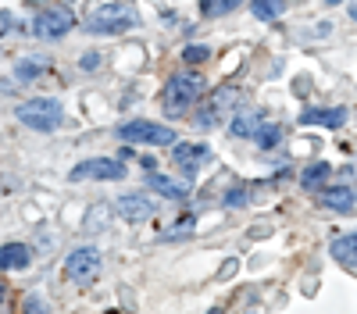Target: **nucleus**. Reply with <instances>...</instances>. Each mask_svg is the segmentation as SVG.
Wrapping results in <instances>:
<instances>
[{"mask_svg": "<svg viewBox=\"0 0 357 314\" xmlns=\"http://www.w3.org/2000/svg\"><path fill=\"white\" fill-rule=\"evenodd\" d=\"M136 22V15H132V8L129 4H107V8H100L93 18L86 22V29L89 33H126V29Z\"/></svg>", "mask_w": 357, "mask_h": 314, "instance_id": "5", "label": "nucleus"}, {"mask_svg": "<svg viewBox=\"0 0 357 314\" xmlns=\"http://www.w3.org/2000/svg\"><path fill=\"white\" fill-rule=\"evenodd\" d=\"M47 68H50V65L43 61V57H25V61H22L15 72H18V79H36V75L47 72Z\"/></svg>", "mask_w": 357, "mask_h": 314, "instance_id": "20", "label": "nucleus"}, {"mask_svg": "<svg viewBox=\"0 0 357 314\" xmlns=\"http://www.w3.org/2000/svg\"><path fill=\"white\" fill-rule=\"evenodd\" d=\"M350 15H354V22H357V4H354V11H350Z\"/></svg>", "mask_w": 357, "mask_h": 314, "instance_id": "29", "label": "nucleus"}, {"mask_svg": "<svg viewBox=\"0 0 357 314\" xmlns=\"http://www.w3.org/2000/svg\"><path fill=\"white\" fill-rule=\"evenodd\" d=\"M236 275V261H225V268L218 272V278H232Z\"/></svg>", "mask_w": 357, "mask_h": 314, "instance_id": "26", "label": "nucleus"}, {"mask_svg": "<svg viewBox=\"0 0 357 314\" xmlns=\"http://www.w3.org/2000/svg\"><path fill=\"white\" fill-rule=\"evenodd\" d=\"M321 204L329 207V211L347 214V211L354 207V189H350V186H329V189L321 193Z\"/></svg>", "mask_w": 357, "mask_h": 314, "instance_id": "11", "label": "nucleus"}, {"mask_svg": "<svg viewBox=\"0 0 357 314\" xmlns=\"http://www.w3.org/2000/svg\"><path fill=\"white\" fill-rule=\"evenodd\" d=\"M333 257L343 265V268H350V272H357V233H350V236H340L336 243H333Z\"/></svg>", "mask_w": 357, "mask_h": 314, "instance_id": "12", "label": "nucleus"}, {"mask_svg": "<svg viewBox=\"0 0 357 314\" xmlns=\"http://www.w3.org/2000/svg\"><path fill=\"white\" fill-rule=\"evenodd\" d=\"M301 122H304V125L321 122V125H329V129H343L347 111H343V107H333V111H304V114H301Z\"/></svg>", "mask_w": 357, "mask_h": 314, "instance_id": "14", "label": "nucleus"}, {"mask_svg": "<svg viewBox=\"0 0 357 314\" xmlns=\"http://www.w3.org/2000/svg\"><path fill=\"white\" fill-rule=\"evenodd\" d=\"M325 4H343V0H325Z\"/></svg>", "mask_w": 357, "mask_h": 314, "instance_id": "28", "label": "nucleus"}, {"mask_svg": "<svg viewBox=\"0 0 357 314\" xmlns=\"http://www.w3.org/2000/svg\"><path fill=\"white\" fill-rule=\"evenodd\" d=\"M22 307H25V311H47V300H40V297H25Z\"/></svg>", "mask_w": 357, "mask_h": 314, "instance_id": "25", "label": "nucleus"}, {"mask_svg": "<svg viewBox=\"0 0 357 314\" xmlns=\"http://www.w3.org/2000/svg\"><path fill=\"white\" fill-rule=\"evenodd\" d=\"M29 265V246L25 243H8V246H0V268L4 272H18Z\"/></svg>", "mask_w": 357, "mask_h": 314, "instance_id": "13", "label": "nucleus"}, {"mask_svg": "<svg viewBox=\"0 0 357 314\" xmlns=\"http://www.w3.org/2000/svg\"><path fill=\"white\" fill-rule=\"evenodd\" d=\"M118 214H122L126 221H146L154 214V204L146 196H139V193H129V196L118 200Z\"/></svg>", "mask_w": 357, "mask_h": 314, "instance_id": "10", "label": "nucleus"}, {"mask_svg": "<svg viewBox=\"0 0 357 314\" xmlns=\"http://www.w3.org/2000/svg\"><path fill=\"white\" fill-rule=\"evenodd\" d=\"M100 275V250L97 246H79L68 253L65 261V278L75 282V285H89Z\"/></svg>", "mask_w": 357, "mask_h": 314, "instance_id": "3", "label": "nucleus"}, {"mask_svg": "<svg viewBox=\"0 0 357 314\" xmlns=\"http://www.w3.org/2000/svg\"><path fill=\"white\" fill-rule=\"evenodd\" d=\"M151 186H154L165 200H186V193H190V186H178L175 179L161 175V171H151Z\"/></svg>", "mask_w": 357, "mask_h": 314, "instance_id": "15", "label": "nucleus"}, {"mask_svg": "<svg viewBox=\"0 0 357 314\" xmlns=\"http://www.w3.org/2000/svg\"><path fill=\"white\" fill-rule=\"evenodd\" d=\"M86 179H126V164L114 161V157H93V161H82L72 168V182H86Z\"/></svg>", "mask_w": 357, "mask_h": 314, "instance_id": "7", "label": "nucleus"}, {"mask_svg": "<svg viewBox=\"0 0 357 314\" xmlns=\"http://www.w3.org/2000/svg\"><path fill=\"white\" fill-rule=\"evenodd\" d=\"M257 129H261V114H236L232 118V136H257Z\"/></svg>", "mask_w": 357, "mask_h": 314, "instance_id": "17", "label": "nucleus"}, {"mask_svg": "<svg viewBox=\"0 0 357 314\" xmlns=\"http://www.w3.org/2000/svg\"><path fill=\"white\" fill-rule=\"evenodd\" d=\"M243 200H247V189H232V193L225 196V204H229V207H240Z\"/></svg>", "mask_w": 357, "mask_h": 314, "instance_id": "24", "label": "nucleus"}, {"mask_svg": "<svg viewBox=\"0 0 357 314\" xmlns=\"http://www.w3.org/2000/svg\"><path fill=\"white\" fill-rule=\"evenodd\" d=\"M232 8H240V0H200V15H207V18L229 15Z\"/></svg>", "mask_w": 357, "mask_h": 314, "instance_id": "19", "label": "nucleus"}, {"mask_svg": "<svg viewBox=\"0 0 357 314\" xmlns=\"http://www.w3.org/2000/svg\"><path fill=\"white\" fill-rule=\"evenodd\" d=\"M204 93V79L197 72H183V75H172L161 90V111L168 118H183V114L200 100Z\"/></svg>", "mask_w": 357, "mask_h": 314, "instance_id": "1", "label": "nucleus"}, {"mask_svg": "<svg viewBox=\"0 0 357 314\" xmlns=\"http://www.w3.org/2000/svg\"><path fill=\"white\" fill-rule=\"evenodd\" d=\"M8 29H11V15H8V11H0V36H4Z\"/></svg>", "mask_w": 357, "mask_h": 314, "instance_id": "27", "label": "nucleus"}, {"mask_svg": "<svg viewBox=\"0 0 357 314\" xmlns=\"http://www.w3.org/2000/svg\"><path fill=\"white\" fill-rule=\"evenodd\" d=\"M172 161H175V168L183 171L186 179H193L197 171L211 161V150L204 147V143H175V150H172Z\"/></svg>", "mask_w": 357, "mask_h": 314, "instance_id": "8", "label": "nucleus"}, {"mask_svg": "<svg viewBox=\"0 0 357 314\" xmlns=\"http://www.w3.org/2000/svg\"><path fill=\"white\" fill-rule=\"evenodd\" d=\"M250 11L261 18V22H272L286 11V0H250Z\"/></svg>", "mask_w": 357, "mask_h": 314, "instance_id": "16", "label": "nucleus"}, {"mask_svg": "<svg viewBox=\"0 0 357 314\" xmlns=\"http://www.w3.org/2000/svg\"><path fill=\"white\" fill-rule=\"evenodd\" d=\"M72 25H75L72 11H65V8H43L36 15V22H33V33L40 40H61Z\"/></svg>", "mask_w": 357, "mask_h": 314, "instance_id": "6", "label": "nucleus"}, {"mask_svg": "<svg viewBox=\"0 0 357 314\" xmlns=\"http://www.w3.org/2000/svg\"><path fill=\"white\" fill-rule=\"evenodd\" d=\"M207 57H211V47H200V43L183 50V61L186 65H200V61H207Z\"/></svg>", "mask_w": 357, "mask_h": 314, "instance_id": "22", "label": "nucleus"}, {"mask_svg": "<svg viewBox=\"0 0 357 314\" xmlns=\"http://www.w3.org/2000/svg\"><path fill=\"white\" fill-rule=\"evenodd\" d=\"M254 139L268 150V147H275V143L282 139V129H279V125H264V122H261V129H257V136H254Z\"/></svg>", "mask_w": 357, "mask_h": 314, "instance_id": "21", "label": "nucleus"}, {"mask_svg": "<svg viewBox=\"0 0 357 314\" xmlns=\"http://www.w3.org/2000/svg\"><path fill=\"white\" fill-rule=\"evenodd\" d=\"M118 136H122V143H151V147H168V143H175V132L158 125V122H126L122 129H118Z\"/></svg>", "mask_w": 357, "mask_h": 314, "instance_id": "4", "label": "nucleus"}, {"mask_svg": "<svg viewBox=\"0 0 357 314\" xmlns=\"http://www.w3.org/2000/svg\"><path fill=\"white\" fill-rule=\"evenodd\" d=\"M236 97H240V90H236V86H222V90L204 104V111L197 114V125H204V129H207V125H218L225 114L236 107Z\"/></svg>", "mask_w": 357, "mask_h": 314, "instance_id": "9", "label": "nucleus"}, {"mask_svg": "<svg viewBox=\"0 0 357 314\" xmlns=\"http://www.w3.org/2000/svg\"><path fill=\"white\" fill-rule=\"evenodd\" d=\"M15 114H18V122H22V125L36 129V132H54L57 125H61V118H65L61 104H57V100H47V97H40V100H25Z\"/></svg>", "mask_w": 357, "mask_h": 314, "instance_id": "2", "label": "nucleus"}, {"mask_svg": "<svg viewBox=\"0 0 357 314\" xmlns=\"http://www.w3.org/2000/svg\"><path fill=\"white\" fill-rule=\"evenodd\" d=\"M190 233H193V218H183V221L172 228V233H165V243H172L175 236H190Z\"/></svg>", "mask_w": 357, "mask_h": 314, "instance_id": "23", "label": "nucleus"}, {"mask_svg": "<svg viewBox=\"0 0 357 314\" xmlns=\"http://www.w3.org/2000/svg\"><path fill=\"white\" fill-rule=\"evenodd\" d=\"M325 179H329V164H325V161H318V164H307V168H304V175H301V186L314 189V186H321Z\"/></svg>", "mask_w": 357, "mask_h": 314, "instance_id": "18", "label": "nucleus"}]
</instances>
